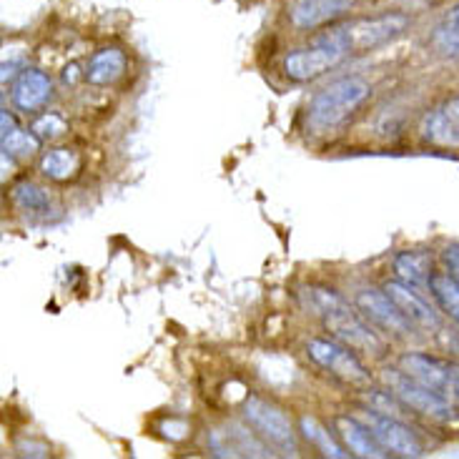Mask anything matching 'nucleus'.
I'll use <instances>...</instances> for the list:
<instances>
[{"label":"nucleus","mask_w":459,"mask_h":459,"mask_svg":"<svg viewBox=\"0 0 459 459\" xmlns=\"http://www.w3.org/2000/svg\"><path fill=\"white\" fill-rule=\"evenodd\" d=\"M304 304L311 314H316L324 322V326L339 339L342 344L351 349H361V351H372V354H382L385 351V342L382 336L374 332L369 322L354 311L344 299L339 297L332 289H316L311 286L304 291Z\"/></svg>","instance_id":"1"},{"label":"nucleus","mask_w":459,"mask_h":459,"mask_svg":"<svg viewBox=\"0 0 459 459\" xmlns=\"http://www.w3.org/2000/svg\"><path fill=\"white\" fill-rule=\"evenodd\" d=\"M369 93H372L369 83L357 75H347L329 83L311 99L309 111H307V128H311V134L334 131L349 116L357 113L361 103L369 99Z\"/></svg>","instance_id":"2"},{"label":"nucleus","mask_w":459,"mask_h":459,"mask_svg":"<svg viewBox=\"0 0 459 459\" xmlns=\"http://www.w3.org/2000/svg\"><path fill=\"white\" fill-rule=\"evenodd\" d=\"M351 56L347 38L342 33V28H329L322 36H316L307 48H299L289 53L284 61V71L291 81L304 83V81H314L326 71L336 68L342 61H347Z\"/></svg>","instance_id":"3"},{"label":"nucleus","mask_w":459,"mask_h":459,"mask_svg":"<svg viewBox=\"0 0 459 459\" xmlns=\"http://www.w3.org/2000/svg\"><path fill=\"white\" fill-rule=\"evenodd\" d=\"M382 379H385L389 394H394L399 399V404L404 410L417 411L422 417H429V420H439V422H447L455 417V404L452 399H447L445 394H439L429 386L420 385L417 379H411L410 374H404L402 369H385L382 372Z\"/></svg>","instance_id":"4"},{"label":"nucleus","mask_w":459,"mask_h":459,"mask_svg":"<svg viewBox=\"0 0 459 459\" xmlns=\"http://www.w3.org/2000/svg\"><path fill=\"white\" fill-rule=\"evenodd\" d=\"M307 354L314 364H319L322 369H326L344 385L367 386L372 382L367 367L357 359L354 349L342 344L339 339H311L307 344Z\"/></svg>","instance_id":"5"},{"label":"nucleus","mask_w":459,"mask_h":459,"mask_svg":"<svg viewBox=\"0 0 459 459\" xmlns=\"http://www.w3.org/2000/svg\"><path fill=\"white\" fill-rule=\"evenodd\" d=\"M244 417L256 429V435L264 437L272 447L281 449L286 455L297 452V432L276 404L261 397H248L244 402Z\"/></svg>","instance_id":"6"},{"label":"nucleus","mask_w":459,"mask_h":459,"mask_svg":"<svg viewBox=\"0 0 459 459\" xmlns=\"http://www.w3.org/2000/svg\"><path fill=\"white\" fill-rule=\"evenodd\" d=\"M359 420L369 432L377 437V442L386 449V455L394 457H422V442L417 439V435L411 432L404 422H399L394 414H386L379 410H361Z\"/></svg>","instance_id":"7"},{"label":"nucleus","mask_w":459,"mask_h":459,"mask_svg":"<svg viewBox=\"0 0 459 459\" xmlns=\"http://www.w3.org/2000/svg\"><path fill=\"white\" fill-rule=\"evenodd\" d=\"M410 25V18L402 13H389V15H379V18H369V21H351L347 25H339L342 33L347 38L351 53H364L377 46H385L386 40L397 38L404 28Z\"/></svg>","instance_id":"8"},{"label":"nucleus","mask_w":459,"mask_h":459,"mask_svg":"<svg viewBox=\"0 0 459 459\" xmlns=\"http://www.w3.org/2000/svg\"><path fill=\"white\" fill-rule=\"evenodd\" d=\"M354 304L367 322L377 324L389 334L407 336L411 332V322L399 311V307L389 299L385 289H361Z\"/></svg>","instance_id":"9"},{"label":"nucleus","mask_w":459,"mask_h":459,"mask_svg":"<svg viewBox=\"0 0 459 459\" xmlns=\"http://www.w3.org/2000/svg\"><path fill=\"white\" fill-rule=\"evenodd\" d=\"M399 369L404 374H410L411 379H417L420 385L445 394L447 399L459 397L457 389H455V382L449 377L447 361H439L435 357H427V354H404L399 359Z\"/></svg>","instance_id":"10"},{"label":"nucleus","mask_w":459,"mask_h":459,"mask_svg":"<svg viewBox=\"0 0 459 459\" xmlns=\"http://www.w3.org/2000/svg\"><path fill=\"white\" fill-rule=\"evenodd\" d=\"M422 136L439 149H459V99L445 100L424 116Z\"/></svg>","instance_id":"11"},{"label":"nucleus","mask_w":459,"mask_h":459,"mask_svg":"<svg viewBox=\"0 0 459 459\" xmlns=\"http://www.w3.org/2000/svg\"><path fill=\"white\" fill-rule=\"evenodd\" d=\"M50 96H53V81L38 68L21 71L11 91L13 106L23 113H33L38 108H43L50 100Z\"/></svg>","instance_id":"12"},{"label":"nucleus","mask_w":459,"mask_h":459,"mask_svg":"<svg viewBox=\"0 0 459 459\" xmlns=\"http://www.w3.org/2000/svg\"><path fill=\"white\" fill-rule=\"evenodd\" d=\"M354 3L357 0H294L289 5V21L299 30H307V28L311 30L344 15Z\"/></svg>","instance_id":"13"},{"label":"nucleus","mask_w":459,"mask_h":459,"mask_svg":"<svg viewBox=\"0 0 459 459\" xmlns=\"http://www.w3.org/2000/svg\"><path fill=\"white\" fill-rule=\"evenodd\" d=\"M385 291L389 299L399 307V311L411 322V326H420V329H439V316L437 311L424 301L417 289L404 281H386Z\"/></svg>","instance_id":"14"},{"label":"nucleus","mask_w":459,"mask_h":459,"mask_svg":"<svg viewBox=\"0 0 459 459\" xmlns=\"http://www.w3.org/2000/svg\"><path fill=\"white\" fill-rule=\"evenodd\" d=\"M334 429H336V435L342 437L344 447H347L354 457H364V459L389 457V455H386V449L377 442V437L369 432V427L361 422L359 417H336Z\"/></svg>","instance_id":"15"},{"label":"nucleus","mask_w":459,"mask_h":459,"mask_svg":"<svg viewBox=\"0 0 459 459\" xmlns=\"http://www.w3.org/2000/svg\"><path fill=\"white\" fill-rule=\"evenodd\" d=\"M394 273H397L399 281L414 286V289H429L432 281V254L427 251H399L394 256Z\"/></svg>","instance_id":"16"},{"label":"nucleus","mask_w":459,"mask_h":459,"mask_svg":"<svg viewBox=\"0 0 459 459\" xmlns=\"http://www.w3.org/2000/svg\"><path fill=\"white\" fill-rule=\"evenodd\" d=\"M126 71V56L118 48L99 50L86 65V81L91 86H111Z\"/></svg>","instance_id":"17"},{"label":"nucleus","mask_w":459,"mask_h":459,"mask_svg":"<svg viewBox=\"0 0 459 459\" xmlns=\"http://www.w3.org/2000/svg\"><path fill=\"white\" fill-rule=\"evenodd\" d=\"M13 204L25 212L28 216H38V219H48L50 212H56V201L50 196L46 188L36 186L30 181H23L18 186H13L11 191Z\"/></svg>","instance_id":"18"},{"label":"nucleus","mask_w":459,"mask_h":459,"mask_svg":"<svg viewBox=\"0 0 459 459\" xmlns=\"http://www.w3.org/2000/svg\"><path fill=\"white\" fill-rule=\"evenodd\" d=\"M78 166H81V159L71 149H50L40 159V171L53 181H68L71 176H75Z\"/></svg>","instance_id":"19"},{"label":"nucleus","mask_w":459,"mask_h":459,"mask_svg":"<svg viewBox=\"0 0 459 459\" xmlns=\"http://www.w3.org/2000/svg\"><path fill=\"white\" fill-rule=\"evenodd\" d=\"M429 291L439 304V309L447 314L449 319L459 324V281L449 273H435L429 281Z\"/></svg>","instance_id":"20"},{"label":"nucleus","mask_w":459,"mask_h":459,"mask_svg":"<svg viewBox=\"0 0 459 459\" xmlns=\"http://www.w3.org/2000/svg\"><path fill=\"white\" fill-rule=\"evenodd\" d=\"M301 432H304V437L309 439L314 447H319V452H322L324 457H334V459L349 457L347 452H344V447H342L339 442H334V437L329 435V432H326L316 420L304 417V420H301Z\"/></svg>","instance_id":"21"},{"label":"nucleus","mask_w":459,"mask_h":459,"mask_svg":"<svg viewBox=\"0 0 459 459\" xmlns=\"http://www.w3.org/2000/svg\"><path fill=\"white\" fill-rule=\"evenodd\" d=\"M0 143H3V153H5V156H21V159H28V156H33L36 151H40V138H38L33 131H23V128H13L11 134L0 136Z\"/></svg>","instance_id":"22"},{"label":"nucleus","mask_w":459,"mask_h":459,"mask_svg":"<svg viewBox=\"0 0 459 459\" xmlns=\"http://www.w3.org/2000/svg\"><path fill=\"white\" fill-rule=\"evenodd\" d=\"M432 46L445 58H459V30H455L452 25L442 23L432 33Z\"/></svg>","instance_id":"23"},{"label":"nucleus","mask_w":459,"mask_h":459,"mask_svg":"<svg viewBox=\"0 0 459 459\" xmlns=\"http://www.w3.org/2000/svg\"><path fill=\"white\" fill-rule=\"evenodd\" d=\"M65 131H68V124L63 121L61 116H56V113H46V116L36 118V124H33V134H36L40 141H56V138H61Z\"/></svg>","instance_id":"24"},{"label":"nucleus","mask_w":459,"mask_h":459,"mask_svg":"<svg viewBox=\"0 0 459 459\" xmlns=\"http://www.w3.org/2000/svg\"><path fill=\"white\" fill-rule=\"evenodd\" d=\"M442 264H445V269H447L449 276H455L459 281V244H449L442 251Z\"/></svg>","instance_id":"25"},{"label":"nucleus","mask_w":459,"mask_h":459,"mask_svg":"<svg viewBox=\"0 0 459 459\" xmlns=\"http://www.w3.org/2000/svg\"><path fill=\"white\" fill-rule=\"evenodd\" d=\"M445 23L452 25L455 30H459V5H455L452 11L447 13V18H445Z\"/></svg>","instance_id":"26"},{"label":"nucleus","mask_w":459,"mask_h":459,"mask_svg":"<svg viewBox=\"0 0 459 459\" xmlns=\"http://www.w3.org/2000/svg\"><path fill=\"white\" fill-rule=\"evenodd\" d=\"M449 377H452L455 389H457V394H459V364H449Z\"/></svg>","instance_id":"27"}]
</instances>
